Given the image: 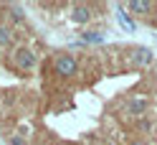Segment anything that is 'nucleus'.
<instances>
[{"label":"nucleus","mask_w":157,"mask_h":145,"mask_svg":"<svg viewBox=\"0 0 157 145\" xmlns=\"http://www.w3.org/2000/svg\"><path fill=\"white\" fill-rule=\"evenodd\" d=\"M8 145H25V140L21 138V135H13V138L8 140Z\"/></svg>","instance_id":"11"},{"label":"nucleus","mask_w":157,"mask_h":145,"mask_svg":"<svg viewBox=\"0 0 157 145\" xmlns=\"http://www.w3.org/2000/svg\"><path fill=\"white\" fill-rule=\"evenodd\" d=\"M36 61H38V56L31 51V48H25V46H21V48H15V51H13V64L21 71H31L33 66H36Z\"/></svg>","instance_id":"1"},{"label":"nucleus","mask_w":157,"mask_h":145,"mask_svg":"<svg viewBox=\"0 0 157 145\" xmlns=\"http://www.w3.org/2000/svg\"><path fill=\"white\" fill-rule=\"evenodd\" d=\"M132 145H150V143H144V140H132Z\"/></svg>","instance_id":"12"},{"label":"nucleus","mask_w":157,"mask_h":145,"mask_svg":"<svg viewBox=\"0 0 157 145\" xmlns=\"http://www.w3.org/2000/svg\"><path fill=\"white\" fill-rule=\"evenodd\" d=\"M127 10H132L137 15H147L152 10V3H147V0H129L127 3Z\"/></svg>","instance_id":"6"},{"label":"nucleus","mask_w":157,"mask_h":145,"mask_svg":"<svg viewBox=\"0 0 157 145\" xmlns=\"http://www.w3.org/2000/svg\"><path fill=\"white\" fill-rule=\"evenodd\" d=\"M8 13L13 15V21H18V23L23 21V10H21V5H10V8H8Z\"/></svg>","instance_id":"10"},{"label":"nucleus","mask_w":157,"mask_h":145,"mask_svg":"<svg viewBox=\"0 0 157 145\" xmlns=\"http://www.w3.org/2000/svg\"><path fill=\"white\" fill-rule=\"evenodd\" d=\"M68 15H71V23H78V26H81V23H89V21H91V8H89V5H74Z\"/></svg>","instance_id":"5"},{"label":"nucleus","mask_w":157,"mask_h":145,"mask_svg":"<svg viewBox=\"0 0 157 145\" xmlns=\"http://www.w3.org/2000/svg\"><path fill=\"white\" fill-rule=\"evenodd\" d=\"M0 46H13V31L8 26H0Z\"/></svg>","instance_id":"8"},{"label":"nucleus","mask_w":157,"mask_h":145,"mask_svg":"<svg viewBox=\"0 0 157 145\" xmlns=\"http://www.w3.org/2000/svg\"><path fill=\"white\" fill-rule=\"evenodd\" d=\"M117 18H119V23H122V26L127 28V31H137V23H134L132 18L124 13V8H119V10H117Z\"/></svg>","instance_id":"7"},{"label":"nucleus","mask_w":157,"mask_h":145,"mask_svg":"<svg viewBox=\"0 0 157 145\" xmlns=\"http://www.w3.org/2000/svg\"><path fill=\"white\" fill-rule=\"evenodd\" d=\"M147 104H150V102H147L144 94H132L129 99H127V110H129L134 117H140V115L147 112Z\"/></svg>","instance_id":"3"},{"label":"nucleus","mask_w":157,"mask_h":145,"mask_svg":"<svg viewBox=\"0 0 157 145\" xmlns=\"http://www.w3.org/2000/svg\"><path fill=\"white\" fill-rule=\"evenodd\" d=\"M129 64L132 66H140V69H142V66H150L152 64V51H150V48H144V46L134 48L132 56H129Z\"/></svg>","instance_id":"4"},{"label":"nucleus","mask_w":157,"mask_h":145,"mask_svg":"<svg viewBox=\"0 0 157 145\" xmlns=\"http://www.w3.org/2000/svg\"><path fill=\"white\" fill-rule=\"evenodd\" d=\"M53 69H56V74H58V76L68 79V76H74V74L78 71V64H76V59H74L71 54H61V56L56 59Z\"/></svg>","instance_id":"2"},{"label":"nucleus","mask_w":157,"mask_h":145,"mask_svg":"<svg viewBox=\"0 0 157 145\" xmlns=\"http://www.w3.org/2000/svg\"><path fill=\"white\" fill-rule=\"evenodd\" d=\"M81 41H84V43H101V41H104V33H84Z\"/></svg>","instance_id":"9"}]
</instances>
